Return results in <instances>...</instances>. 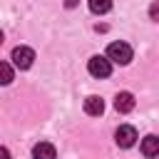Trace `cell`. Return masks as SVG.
<instances>
[{"label": "cell", "mask_w": 159, "mask_h": 159, "mask_svg": "<svg viewBox=\"0 0 159 159\" xmlns=\"http://www.w3.org/2000/svg\"><path fill=\"white\" fill-rule=\"evenodd\" d=\"M77 2H80V0H65V7H75Z\"/></svg>", "instance_id": "obj_13"}, {"label": "cell", "mask_w": 159, "mask_h": 159, "mask_svg": "<svg viewBox=\"0 0 159 159\" xmlns=\"http://www.w3.org/2000/svg\"><path fill=\"white\" fill-rule=\"evenodd\" d=\"M134 94L132 92H119L117 97H114V109L119 112V114H127V112H132L134 109Z\"/></svg>", "instance_id": "obj_5"}, {"label": "cell", "mask_w": 159, "mask_h": 159, "mask_svg": "<svg viewBox=\"0 0 159 159\" xmlns=\"http://www.w3.org/2000/svg\"><path fill=\"white\" fill-rule=\"evenodd\" d=\"M149 15H152V20H159V0H154L149 5Z\"/></svg>", "instance_id": "obj_11"}, {"label": "cell", "mask_w": 159, "mask_h": 159, "mask_svg": "<svg viewBox=\"0 0 159 159\" xmlns=\"http://www.w3.org/2000/svg\"><path fill=\"white\" fill-rule=\"evenodd\" d=\"M10 60H12V65H15L17 70H30V67H32V62H35V52H32L30 47L20 45V47H15V50H12Z\"/></svg>", "instance_id": "obj_3"}, {"label": "cell", "mask_w": 159, "mask_h": 159, "mask_svg": "<svg viewBox=\"0 0 159 159\" xmlns=\"http://www.w3.org/2000/svg\"><path fill=\"white\" fill-rule=\"evenodd\" d=\"M0 157H2V159H10V152H7V147H2V149H0Z\"/></svg>", "instance_id": "obj_12"}, {"label": "cell", "mask_w": 159, "mask_h": 159, "mask_svg": "<svg viewBox=\"0 0 159 159\" xmlns=\"http://www.w3.org/2000/svg\"><path fill=\"white\" fill-rule=\"evenodd\" d=\"M84 112H87V114H92V117H99V114L104 112V102H102V97L89 94V97L84 99Z\"/></svg>", "instance_id": "obj_8"}, {"label": "cell", "mask_w": 159, "mask_h": 159, "mask_svg": "<svg viewBox=\"0 0 159 159\" xmlns=\"http://www.w3.org/2000/svg\"><path fill=\"white\" fill-rule=\"evenodd\" d=\"M142 154L149 157V159L159 154V137H157V134H147V137L142 139Z\"/></svg>", "instance_id": "obj_7"}, {"label": "cell", "mask_w": 159, "mask_h": 159, "mask_svg": "<svg viewBox=\"0 0 159 159\" xmlns=\"http://www.w3.org/2000/svg\"><path fill=\"white\" fill-rule=\"evenodd\" d=\"M107 57L109 62H117V65H129L132 62V47L127 42H112L107 47Z\"/></svg>", "instance_id": "obj_1"}, {"label": "cell", "mask_w": 159, "mask_h": 159, "mask_svg": "<svg viewBox=\"0 0 159 159\" xmlns=\"http://www.w3.org/2000/svg\"><path fill=\"white\" fill-rule=\"evenodd\" d=\"M89 10L94 15H104L112 10V0H89Z\"/></svg>", "instance_id": "obj_9"}, {"label": "cell", "mask_w": 159, "mask_h": 159, "mask_svg": "<svg viewBox=\"0 0 159 159\" xmlns=\"http://www.w3.org/2000/svg\"><path fill=\"white\" fill-rule=\"evenodd\" d=\"M0 72H2V84H10L12 82V67H10V62H0Z\"/></svg>", "instance_id": "obj_10"}, {"label": "cell", "mask_w": 159, "mask_h": 159, "mask_svg": "<svg viewBox=\"0 0 159 159\" xmlns=\"http://www.w3.org/2000/svg\"><path fill=\"white\" fill-rule=\"evenodd\" d=\"M55 157H57V152L50 142H37L32 147V159H55Z\"/></svg>", "instance_id": "obj_6"}, {"label": "cell", "mask_w": 159, "mask_h": 159, "mask_svg": "<svg viewBox=\"0 0 159 159\" xmlns=\"http://www.w3.org/2000/svg\"><path fill=\"white\" fill-rule=\"evenodd\" d=\"M114 139H117V144H119L122 149H129V147H134V142H137V129L129 127V124H122V127L114 132Z\"/></svg>", "instance_id": "obj_4"}, {"label": "cell", "mask_w": 159, "mask_h": 159, "mask_svg": "<svg viewBox=\"0 0 159 159\" xmlns=\"http://www.w3.org/2000/svg\"><path fill=\"white\" fill-rule=\"evenodd\" d=\"M87 70H89V75H92V77L104 80V77H109V75H112V62H109V57H104V55H94V57H89Z\"/></svg>", "instance_id": "obj_2"}]
</instances>
